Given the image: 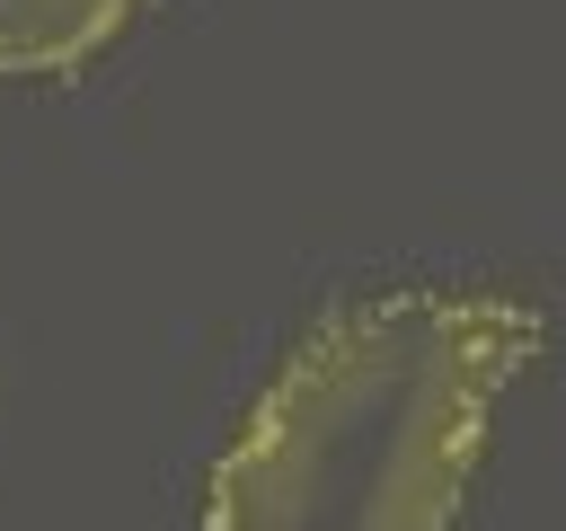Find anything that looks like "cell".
I'll use <instances>...</instances> for the list:
<instances>
[{
    "label": "cell",
    "mask_w": 566,
    "mask_h": 531,
    "mask_svg": "<svg viewBox=\"0 0 566 531\" xmlns=\"http://www.w3.org/2000/svg\"><path fill=\"white\" fill-rule=\"evenodd\" d=\"M142 0H0V80H62L97 62Z\"/></svg>",
    "instance_id": "cell-2"
},
{
    "label": "cell",
    "mask_w": 566,
    "mask_h": 531,
    "mask_svg": "<svg viewBox=\"0 0 566 531\" xmlns=\"http://www.w3.org/2000/svg\"><path fill=\"white\" fill-rule=\"evenodd\" d=\"M548 319L513 292L336 301L274 363L203 478V531H460L504 389Z\"/></svg>",
    "instance_id": "cell-1"
}]
</instances>
